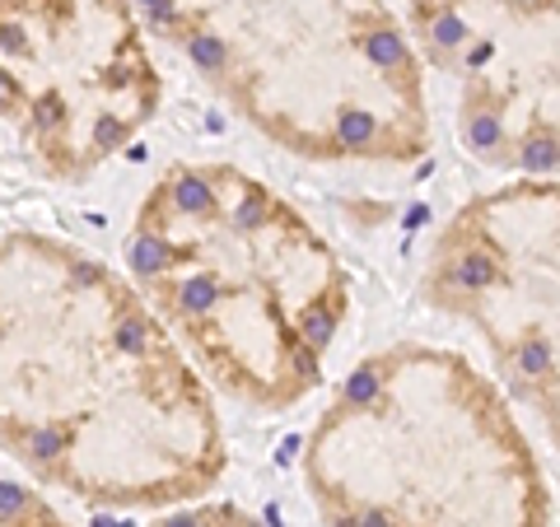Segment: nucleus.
<instances>
[{"mask_svg": "<svg viewBox=\"0 0 560 527\" xmlns=\"http://www.w3.org/2000/svg\"><path fill=\"white\" fill-rule=\"evenodd\" d=\"M304 485L327 527H556L510 397L425 341L350 368L308 430Z\"/></svg>", "mask_w": 560, "mask_h": 527, "instance_id": "obj_3", "label": "nucleus"}, {"mask_svg": "<svg viewBox=\"0 0 560 527\" xmlns=\"http://www.w3.org/2000/svg\"><path fill=\"white\" fill-rule=\"evenodd\" d=\"M560 191L556 178L477 191L425 257V304L471 327L523 407L556 434L560 388Z\"/></svg>", "mask_w": 560, "mask_h": 527, "instance_id": "obj_6", "label": "nucleus"}, {"mask_svg": "<svg viewBox=\"0 0 560 527\" xmlns=\"http://www.w3.org/2000/svg\"><path fill=\"white\" fill-rule=\"evenodd\" d=\"M160 108L131 0H0V127L51 183H90Z\"/></svg>", "mask_w": 560, "mask_h": 527, "instance_id": "obj_5", "label": "nucleus"}, {"mask_svg": "<svg viewBox=\"0 0 560 527\" xmlns=\"http://www.w3.org/2000/svg\"><path fill=\"white\" fill-rule=\"evenodd\" d=\"M0 527H66V518L43 495L0 477Z\"/></svg>", "mask_w": 560, "mask_h": 527, "instance_id": "obj_8", "label": "nucleus"}, {"mask_svg": "<svg viewBox=\"0 0 560 527\" xmlns=\"http://www.w3.org/2000/svg\"><path fill=\"white\" fill-rule=\"evenodd\" d=\"M127 267L183 355L257 415L323 383L350 271L318 224L238 164H173L140 197Z\"/></svg>", "mask_w": 560, "mask_h": 527, "instance_id": "obj_2", "label": "nucleus"}, {"mask_svg": "<svg viewBox=\"0 0 560 527\" xmlns=\"http://www.w3.org/2000/svg\"><path fill=\"white\" fill-rule=\"evenodd\" d=\"M0 453L94 508H178L224 477L201 368L108 261L0 234Z\"/></svg>", "mask_w": 560, "mask_h": 527, "instance_id": "obj_1", "label": "nucleus"}, {"mask_svg": "<svg viewBox=\"0 0 560 527\" xmlns=\"http://www.w3.org/2000/svg\"><path fill=\"white\" fill-rule=\"evenodd\" d=\"M154 527H261L248 508L238 504H201V508H187V514H173Z\"/></svg>", "mask_w": 560, "mask_h": 527, "instance_id": "obj_9", "label": "nucleus"}, {"mask_svg": "<svg viewBox=\"0 0 560 527\" xmlns=\"http://www.w3.org/2000/svg\"><path fill=\"white\" fill-rule=\"evenodd\" d=\"M411 47L458 94L471 160L504 173H556V0H407Z\"/></svg>", "mask_w": 560, "mask_h": 527, "instance_id": "obj_7", "label": "nucleus"}, {"mask_svg": "<svg viewBox=\"0 0 560 527\" xmlns=\"http://www.w3.org/2000/svg\"><path fill=\"white\" fill-rule=\"evenodd\" d=\"M271 145L318 164H416L425 66L388 0H131Z\"/></svg>", "mask_w": 560, "mask_h": 527, "instance_id": "obj_4", "label": "nucleus"}]
</instances>
